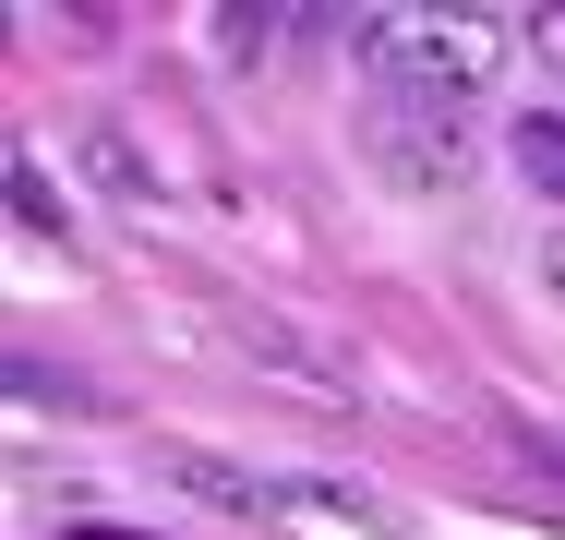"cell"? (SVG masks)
<instances>
[{"label": "cell", "mask_w": 565, "mask_h": 540, "mask_svg": "<svg viewBox=\"0 0 565 540\" xmlns=\"http://www.w3.org/2000/svg\"><path fill=\"white\" fill-rule=\"evenodd\" d=\"M373 97H361V156L397 193H446L469 169V108H481V61H493V12H373L361 24Z\"/></svg>", "instance_id": "1"}, {"label": "cell", "mask_w": 565, "mask_h": 540, "mask_svg": "<svg viewBox=\"0 0 565 540\" xmlns=\"http://www.w3.org/2000/svg\"><path fill=\"white\" fill-rule=\"evenodd\" d=\"M505 156H518L530 193H554V205H565V108H530V120L505 132Z\"/></svg>", "instance_id": "2"}, {"label": "cell", "mask_w": 565, "mask_h": 540, "mask_svg": "<svg viewBox=\"0 0 565 540\" xmlns=\"http://www.w3.org/2000/svg\"><path fill=\"white\" fill-rule=\"evenodd\" d=\"M542 289H554V301H565V228H554V240H542Z\"/></svg>", "instance_id": "3"}, {"label": "cell", "mask_w": 565, "mask_h": 540, "mask_svg": "<svg viewBox=\"0 0 565 540\" xmlns=\"http://www.w3.org/2000/svg\"><path fill=\"white\" fill-rule=\"evenodd\" d=\"M542 48H554V61H565V12H542Z\"/></svg>", "instance_id": "4"}]
</instances>
